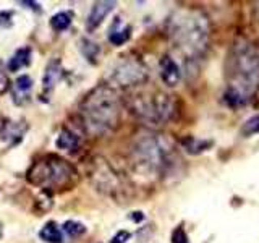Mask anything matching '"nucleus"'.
I'll return each instance as SVG.
<instances>
[{"mask_svg":"<svg viewBox=\"0 0 259 243\" xmlns=\"http://www.w3.org/2000/svg\"><path fill=\"white\" fill-rule=\"evenodd\" d=\"M40 240H44L46 243H62L63 240V232L59 225L54 221H49L42 229L39 230Z\"/></svg>","mask_w":259,"mask_h":243,"instance_id":"17","label":"nucleus"},{"mask_svg":"<svg viewBox=\"0 0 259 243\" xmlns=\"http://www.w3.org/2000/svg\"><path fill=\"white\" fill-rule=\"evenodd\" d=\"M115 8V2H96L91 7V12L88 15L86 28L88 31H94L101 26V23L107 18V15Z\"/></svg>","mask_w":259,"mask_h":243,"instance_id":"10","label":"nucleus"},{"mask_svg":"<svg viewBox=\"0 0 259 243\" xmlns=\"http://www.w3.org/2000/svg\"><path fill=\"white\" fill-rule=\"evenodd\" d=\"M7 89H8V79L4 73L0 71V96H2L4 93H7Z\"/></svg>","mask_w":259,"mask_h":243,"instance_id":"25","label":"nucleus"},{"mask_svg":"<svg viewBox=\"0 0 259 243\" xmlns=\"http://www.w3.org/2000/svg\"><path fill=\"white\" fill-rule=\"evenodd\" d=\"M31 89H32V79L28 75L18 76L13 83V102L18 105L28 102Z\"/></svg>","mask_w":259,"mask_h":243,"instance_id":"12","label":"nucleus"},{"mask_svg":"<svg viewBox=\"0 0 259 243\" xmlns=\"http://www.w3.org/2000/svg\"><path fill=\"white\" fill-rule=\"evenodd\" d=\"M28 180L31 185L39 186L44 191L70 190L78 182V172L70 162L49 154L31 166L28 170Z\"/></svg>","mask_w":259,"mask_h":243,"instance_id":"5","label":"nucleus"},{"mask_svg":"<svg viewBox=\"0 0 259 243\" xmlns=\"http://www.w3.org/2000/svg\"><path fill=\"white\" fill-rule=\"evenodd\" d=\"M20 124H23V122H7L2 127L0 136L4 140L10 141V144H16L23 138L24 132H26V125H20Z\"/></svg>","mask_w":259,"mask_h":243,"instance_id":"14","label":"nucleus"},{"mask_svg":"<svg viewBox=\"0 0 259 243\" xmlns=\"http://www.w3.org/2000/svg\"><path fill=\"white\" fill-rule=\"evenodd\" d=\"M81 52H83V55L89 62H96L97 55H99V52H101V49L96 43H93V40L83 39V40H81Z\"/></svg>","mask_w":259,"mask_h":243,"instance_id":"21","label":"nucleus"},{"mask_svg":"<svg viewBox=\"0 0 259 243\" xmlns=\"http://www.w3.org/2000/svg\"><path fill=\"white\" fill-rule=\"evenodd\" d=\"M130 217H132L133 221L138 222V221H143V217H144V216H143V213H132V216H130Z\"/></svg>","mask_w":259,"mask_h":243,"instance_id":"26","label":"nucleus"},{"mask_svg":"<svg viewBox=\"0 0 259 243\" xmlns=\"http://www.w3.org/2000/svg\"><path fill=\"white\" fill-rule=\"evenodd\" d=\"M148 67L138 55L128 54L115 60L109 70V86L110 88H133L144 85L148 81Z\"/></svg>","mask_w":259,"mask_h":243,"instance_id":"7","label":"nucleus"},{"mask_svg":"<svg viewBox=\"0 0 259 243\" xmlns=\"http://www.w3.org/2000/svg\"><path fill=\"white\" fill-rule=\"evenodd\" d=\"M159 71H160V78L162 81L174 88L177 86L178 83H180L182 79V70H180V65H178L172 57L170 55H164L159 62Z\"/></svg>","mask_w":259,"mask_h":243,"instance_id":"9","label":"nucleus"},{"mask_svg":"<svg viewBox=\"0 0 259 243\" xmlns=\"http://www.w3.org/2000/svg\"><path fill=\"white\" fill-rule=\"evenodd\" d=\"M55 144H57V148H59V149L75 152L79 148V138H78L76 133H73L71 130L63 128L62 132L59 133V138H57Z\"/></svg>","mask_w":259,"mask_h":243,"instance_id":"15","label":"nucleus"},{"mask_svg":"<svg viewBox=\"0 0 259 243\" xmlns=\"http://www.w3.org/2000/svg\"><path fill=\"white\" fill-rule=\"evenodd\" d=\"M130 238H132V233H130L128 230H120V232H117L115 235H113L110 243H126Z\"/></svg>","mask_w":259,"mask_h":243,"instance_id":"24","label":"nucleus"},{"mask_svg":"<svg viewBox=\"0 0 259 243\" xmlns=\"http://www.w3.org/2000/svg\"><path fill=\"white\" fill-rule=\"evenodd\" d=\"M79 115L89 135L102 136L113 132L121 118V101L117 91L109 85L96 86L84 96Z\"/></svg>","mask_w":259,"mask_h":243,"instance_id":"2","label":"nucleus"},{"mask_svg":"<svg viewBox=\"0 0 259 243\" xmlns=\"http://www.w3.org/2000/svg\"><path fill=\"white\" fill-rule=\"evenodd\" d=\"M172 243H190L188 235H186L183 227H177L172 233Z\"/></svg>","mask_w":259,"mask_h":243,"instance_id":"23","label":"nucleus"},{"mask_svg":"<svg viewBox=\"0 0 259 243\" xmlns=\"http://www.w3.org/2000/svg\"><path fill=\"white\" fill-rule=\"evenodd\" d=\"M254 133H259V115L248 118L241 127V135L243 136H251Z\"/></svg>","mask_w":259,"mask_h":243,"instance_id":"22","label":"nucleus"},{"mask_svg":"<svg viewBox=\"0 0 259 243\" xmlns=\"http://www.w3.org/2000/svg\"><path fill=\"white\" fill-rule=\"evenodd\" d=\"M73 21V13L71 12H60L54 15L51 18V26L55 31H65L70 28V24Z\"/></svg>","mask_w":259,"mask_h":243,"instance_id":"19","label":"nucleus"},{"mask_svg":"<svg viewBox=\"0 0 259 243\" xmlns=\"http://www.w3.org/2000/svg\"><path fill=\"white\" fill-rule=\"evenodd\" d=\"M170 37L185 60H199L209 49L210 24L199 10L185 8L175 13L170 21Z\"/></svg>","mask_w":259,"mask_h":243,"instance_id":"3","label":"nucleus"},{"mask_svg":"<svg viewBox=\"0 0 259 243\" xmlns=\"http://www.w3.org/2000/svg\"><path fill=\"white\" fill-rule=\"evenodd\" d=\"M62 232L63 235H67L68 238H78L86 232L84 224H81L78 221H67L62 225Z\"/></svg>","mask_w":259,"mask_h":243,"instance_id":"20","label":"nucleus"},{"mask_svg":"<svg viewBox=\"0 0 259 243\" xmlns=\"http://www.w3.org/2000/svg\"><path fill=\"white\" fill-rule=\"evenodd\" d=\"M132 166L144 177L165 175L178 159L172 140L159 133H141L130 149Z\"/></svg>","mask_w":259,"mask_h":243,"instance_id":"4","label":"nucleus"},{"mask_svg":"<svg viewBox=\"0 0 259 243\" xmlns=\"http://www.w3.org/2000/svg\"><path fill=\"white\" fill-rule=\"evenodd\" d=\"M132 36V26L130 24H125L121 21V18H115L110 26L109 31V40L113 46H121L125 44L126 40Z\"/></svg>","mask_w":259,"mask_h":243,"instance_id":"13","label":"nucleus"},{"mask_svg":"<svg viewBox=\"0 0 259 243\" xmlns=\"http://www.w3.org/2000/svg\"><path fill=\"white\" fill-rule=\"evenodd\" d=\"M180 144L188 154H201L212 146V141L210 140H199V138H196V136H185L180 141Z\"/></svg>","mask_w":259,"mask_h":243,"instance_id":"16","label":"nucleus"},{"mask_svg":"<svg viewBox=\"0 0 259 243\" xmlns=\"http://www.w3.org/2000/svg\"><path fill=\"white\" fill-rule=\"evenodd\" d=\"M227 86L224 101L237 109L246 105L259 91V52L245 37H238L227 54Z\"/></svg>","mask_w":259,"mask_h":243,"instance_id":"1","label":"nucleus"},{"mask_svg":"<svg viewBox=\"0 0 259 243\" xmlns=\"http://www.w3.org/2000/svg\"><path fill=\"white\" fill-rule=\"evenodd\" d=\"M132 113L149 127H162L177 115V102L174 96L162 91L136 94L130 102Z\"/></svg>","mask_w":259,"mask_h":243,"instance_id":"6","label":"nucleus"},{"mask_svg":"<svg viewBox=\"0 0 259 243\" xmlns=\"http://www.w3.org/2000/svg\"><path fill=\"white\" fill-rule=\"evenodd\" d=\"M89 178L97 190L112 198H120L126 190L123 178L109 164V160L102 157L93 159L91 169H89Z\"/></svg>","mask_w":259,"mask_h":243,"instance_id":"8","label":"nucleus"},{"mask_svg":"<svg viewBox=\"0 0 259 243\" xmlns=\"http://www.w3.org/2000/svg\"><path fill=\"white\" fill-rule=\"evenodd\" d=\"M62 75H63L62 62L59 59H54L49 62V65L46 67V71H44V76H42V89H44L46 96L52 93L55 85L62 79Z\"/></svg>","mask_w":259,"mask_h":243,"instance_id":"11","label":"nucleus"},{"mask_svg":"<svg viewBox=\"0 0 259 243\" xmlns=\"http://www.w3.org/2000/svg\"><path fill=\"white\" fill-rule=\"evenodd\" d=\"M31 62V47H21L18 49L10 60H8V70L18 71L23 67H28Z\"/></svg>","mask_w":259,"mask_h":243,"instance_id":"18","label":"nucleus"}]
</instances>
